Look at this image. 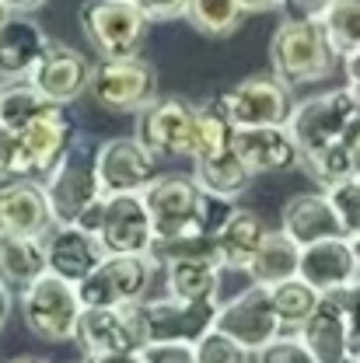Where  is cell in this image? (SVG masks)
<instances>
[{
    "label": "cell",
    "mask_w": 360,
    "mask_h": 363,
    "mask_svg": "<svg viewBox=\"0 0 360 363\" xmlns=\"http://www.w3.org/2000/svg\"><path fill=\"white\" fill-rule=\"evenodd\" d=\"M147 25L151 21L130 0H84L81 7V32L102 60L140 56Z\"/></svg>",
    "instance_id": "8992f818"
},
{
    "label": "cell",
    "mask_w": 360,
    "mask_h": 363,
    "mask_svg": "<svg viewBox=\"0 0 360 363\" xmlns=\"http://www.w3.org/2000/svg\"><path fill=\"white\" fill-rule=\"evenodd\" d=\"M347 88H350V84H347ZM354 91V105H357V116H360V88H350Z\"/></svg>",
    "instance_id": "816d5d0a"
},
{
    "label": "cell",
    "mask_w": 360,
    "mask_h": 363,
    "mask_svg": "<svg viewBox=\"0 0 360 363\" xmlns=\"http://www.w3.org/2000/svg\"><path fill=\"white\" fill-rule=\"evenodd\" d=\"M81 297H77V283H67L60 276L45 269L36 283H28L21 290V318L25 328L53 346L74 342L77 339V325H81Z\"/></svg>",
    "instance_id": "277c9868"
},
{
    "label": "cell",
    "mask_w": 360,
    "mask_h": 363,
    "mask_svg": "<svg viewBox=\"0 0 360 363\" xmlns=\"http://www.w3.org/2000/svg\"><path fill=\"white\" fill-rule=\"evenodd\" d=\"M143 363H196L192 342H147L140 346Z\"/></svg>",
    "instance_id": "74e56055"
},
{
    "label": "cell",
    "mask_w": 360,
    "mask_h": 363,
    "mask_svg": "<svg viewBox=\"0 0 360 363\" xmlns=\"http://www.w3.org/2000/svg\"><path fill=\"white\" fill-rule=\"evenodd\" d=\"M214 328L224 332L227 339H234L245 353H259L266 342H273L283 332V325L276 318V308H273L270 290L256 286V283L217 308Z\"/></svg>",
    "instance_id": "5bb4252c"
},
{
    "label": "cell",
    "mask_w": 360,
    "mask_h": 363,
    "mask_svg": "<svg viewBox=\"0 0 360 363\" xmlns=\"http://www.w3.org/2000/svg\"><path fill=\"white\" fill-rule=\"evenodd\" d=\"M91 363H143L140 360V350L136 353H112V357H88Z\"/></svg>",
    "instance_id": "bcb514c9"
},
{
    "label": "cell",
    "mask_w": 360,
    "mask_h": 363,
    "mask_svg": "<svg viewBox=\"0 0 360 363\" xmlns=\"http://www.w3.org/2000/svg\"><path fill=\"white\" fill-rule=\"evenodd\" d=\"M91 98L109 112H143L158 101V74L143 56L102 60L91 70Z\"/></svg>",
    "instance_id": "30bf717a"
},
{
    "label": "cell",
    "mask_w": 360,
    "mask_h": 363,
    "mask_svg": "<svg viewBox=\"0 0 360 363\" xmlns=\"http://www.w3.org/2000/svg\"><path fill=\"white\" fill-rule=\"evenodd\" d=\"M91 60L84 52H77V49H70V45L63 43H49L45 49V56L36 63V70L28 74V81H32V88L43 94L45 101H53V105H70V101H77L91 84Z\"/></svg>",
    "instance_id": "2e32d148"
},
{
    "label": "cell",
    "mask_w": 360,
    "mask_h": 363,
    "mask_svg": "<svg viewBox=\"0 0 360 363\" xmlns=\"http://www.w3.org/2000/svg\"><path fill=\"white\" fill-rule=\"evenodd\" d=\"M217 308H221L217 301L189 304V301H175V297H165V301L143 297L140 304H133V315L143 332V346L147 342H196L203 332L214 328Z\"/></svg>",
    "instance_id": "4fadbf2b"
},
{
    "label": "cell",
    "mask_w": 360,
    "mask_h": 363,
    "mask_svg": "<svg viewBox=\"0 0 360 363\" xmlns=\"http://www.w3.org/2000/svg\"><path fill=\"white\" fill-rule=\"evenodd\" d=\"M102 245L105 255H147L151 241H154V227L147 217L143 196L130 192V196H105L91 220L84 224Z\"/></svg>",
    "instance_id": "9c48e42d"
},
{
    "label": "cell",
    "mask_w": 360,
    "mask_h": 363,
    "mask_svg": "<svg viewBox=\"0 0 360 363\" xmlns=\"http://www.w3.org/2000/svg\"><path fill=\"white\" fill-rule=\"evenodd\" d=\"M270 227L263 224V217L256 210H245V206H231L227 217L217 224L214 230V241H217V255H221V266L231 269H241L252 262V255L259 252L263 238H266Z\"/></svg>",
    "instance_id": "484cf974"
},
{
    "label": "cell",
    "mask_w": 360,
    "mask_h": 363,
    "mask_svg": "<svg viewBox=\"0 0 360 363\" xmlns=\"http://www.w3.org/2000/svg\"><path fill=\"white\" fill-rule=\"evenodd\" d=\"M245 14H263V11H276L283 0H238Z\"/></svg>",
    "instance_id": "ee69618b"
},
{
    "label": "cell",
    "mask_w": 360,
    "mask_h": 363,
    "mask_svg": "<svg viewBox=\"0 0 360 363\" xmlns=\"http://www.w3.org/2000/svg\"><path fill=\"white\" fill-rule=\"evenodd\" d=\"M290 4H294L301 14H312V18H318V14H322V11H325L332 0H290Z\"/></svg>",
    "instance_id": "f6af8a7d"
},
{
    "label": "cell",
    "mask_w": 360,
    "mask_h": 363,
    "mask_svg": "<svg viewBox=\"0 0 360 363\" xmlns=\"http://www.w3.org/2000/svg\"><path fill=\"white\" fill-rule=\"evenodd\" d=\"M298 335H301L305 350L312 353L315 363H357V346L350 339L347 318H343L339 304L329 294L318 301V308L298 328Z\"/></svg>",
    "instance_id": "44dd1931"
},
{
    "label": "cell",
    "mask_w": 360,
    "mask_h": 363,
    "mask_svg": "<svg viewBox=\"0 0 360 363\" xmlns=\"http://www.w3.org/2000/svg\"><path fill=\"white\" fill-rule=\"evenodd\" d=\"M270 297H273V308H276V318H280V325H283L287 332H298V328L312 318V311L318 308V301H322V294H318L315 286H308L301 276L270 286Z\"/></svg>",
    "instance_id": "1f68e13d"
},
{
    "label": "cell",
    "mask_w": 360,
    "mask_h": 363,
    "mask_svg": "<svg viewBox=\"0 0 360 363\" xmlns=\"http://www.w3.org/2000/svg\"><path fill=\"white\" fill-rule=\"evenodd\" d=\"M192 175L196 185L224 203H238L245 196V189L252 185V172L241 164V157L234 154V147H221L210 154H196L192 157Z\"/></svg>",
    "instance_id": "d4e9b609"
},
{
    "label": "cell",
    "mask_w": 360,
    "mask_h": 363,
    "mask_svg": "<svg viewBox=\"0 0 360 363\" xmlns=\"http://www.w3.org/2000/svg\"><path fill=\"white\" fill-rule=\"evenodd\" d=\"M154 179H158V157L136 136H112L94 147V182L102 199L143 192Z\"/></svg>",
    "instance_id": "7c38bea8"
},
{
    "label": "cell",
    "mask_w": 360,
    "mask_h": 363,
    "mask_svg": "<svg viewBox=\"0 0 360 363\" xmlns=\"http://www.w3.org/2000/svg\"><path fill=\"white\" fill-rule=\"evenodd\" d=\"M350 245H354V255H357V269H360V234L350 238Z\"/></svg>",
    "instance_id": "681fc988"
},
{
    "label": "cell",
    "mask_w": 360,
    "mask_h": 363,
    "mask_svg": "<svg viewBox=\"0 0 360 363\" xmlns=\"http://www.w3.org/2000/svg\"><path fill=\"white\" fill-rule=\"evenodd\" d=\"M325 199L332 203L343 234H347V238L360 234V179L357 175H347V179L325 185Z\"/></svg>",
    "instance_id": "e575fe53"
},
{
    "label": "cell",
    "mask_w": 360,
    "mask_h": 363,
    "mask_svg": "<svg viewBox=\"0 0 360 363\" xmlns=\"http://www.w3.org/2000/svg\"><path fill=\"white\" fill-rule=\"evenodd\" d=\"M77 342L88 357H112V353H136L143 346L140 321L130 308H84L77 325Z\"/></svg>",
    "instance_id": "e0dca14e"
},
{
    "label": "cell",
    "mask_w": 360,
    "mask_h": 363,
    "mask_svg": "<svg viewBox=\"0 0 360 363\" xmlns=\"http://www.w3.org/2000/svg\"><path fill=\"white\" fill-rule=\"evenodd\" d=\"M49 49V35L28 14H7L0 25V77L4 81H28L36 63Z\"/></svg>",
    "instance_id": "7402d4cb"
},
{
    "label": "cell",
    "mask_w": 360,
    "mask_h": 363,
    "mask_svg": "<svg viewBox=\"0 0 360 363\" xmlns=\"http://www.w3.org/2000/svg\"><path fill=\"white\" fill-rule=\"evenodd\" d=\"M43 248H45V269L53 276H60V279H67V283H81L105 259L98 238L77 224L67 227L53 224L43 234Z\"/></svg>",
    "instance_id": "ac0fdd59"
},
{
    "label": "cell",
    "mask_w": 360,
    "mask_h": 363,
    "mask_svg": "<svg viewBox=\"0 0 360 363\" xmlns=\"http://www.w3.org/2000/svg\"><path fill=\"white\" fill-rule=\"evenodd\" d=\"M53 108V101H45L39 91L32 88V81H7L0 84V126L18 133L28 123H36Z\"/></svg>",
    "instance_id": "f546056e"
},
{
    "label": "cell",
    "mask_w": 360,
    "mask_h": 363,
    "mask_svg": "<svg viewBox=\"0 0 360 363\" xmlns=\"http://www.w3.org/2000/svg\"><path fill=\"white\" fill-rule=\"evenodd\" d=\"M224 116L231 119L234 130L241 126H283L290 116V88L276 74H256L245 77L238 88L217 98Z\"/></svg>",
    "instance_id": "9a60e30c"
},
{
    "label": "cell",
    "mask_w": 360,
    "mask_h": 363,
    "mask_svg": "<svg viewBox=\"0 0 360 363\" xmlns=\"http://www.w3.org/2000/svg\"><path fill=\"white\" fill-rule=\"evenodd\" d=\"M147 21H172L185 14V0H130Z\"/></svg>",
    "instance_id": "ab89813d"
},
{
    "label": "cell",
    "mask_w": 360,
    "mask_h": 363,
    "mask_svg": "<svg viewBox=\"0 0 360 363\" xmlns=\"http://www.w3.org/2000/svg\"><path fill=\"white\" fill-rule=\"evenodd\" d=\"M11 363H45V360H39V357H14Z\"/></svg>",
    "instance_id": "f907efd6"
},
{
    "label": "cell",
    "mask_w": 360,
    "mask_h": 363,
    "mask_svg": "<svg viewBox=\"0 0 360 363\" xmlns=\"http://www.w3.org/2000/svg\"><path fill=\"white\" fill-rule=\"evenodd\" d=\"M329 297L339 304V311L347 318V328H350V339H354V346H357V353H360V276L350 286H343V290H336Z\"/></svg>",
    "instance_id": "f35d334b"
},
{
    "label": "cell",
    "mask_w": 360,
    "mask_h": 363,
    "mask_svg": "<svg viewBox=\"0 0 360 363\" xmlns=\"http://www.w3.org/2000/svg\"><path fill=\"white\" fill-rule=\"evenodd\" d=\"M49 227H53V220H49L43 182L18 179L0 185V234L43 238Z\"/></svg>",
    "instance_id": "603a6c76"
},
{
    "label": "cell",
    "mask_w": 360,
    "mask_h": 363,
    "mask_svg": "<svg viewBox=\"0 0 360 363\" xmlns=\"http://www.w3.org/2000/svg\"><path fill=\"white\" fill-rule=\"evenodd\" d=\"M4 18H7V11H4V7H0V25H4Z\"/></svg>",
    "instance_id": "f5cc1de1"
},
{
    "label": "cell",
    "mask_w": 360,
    "mask_h": 363,
    "mask_svg": "<svg viewBox=\"0 0 360 363\" xmlns=\"http://www.w3.org/2000/svg\"><path fill=\"white\" fill-rule=\"evenodd\" d=\"M283 126L301 154V164L322 185H332L350 175V150L360 133V116L350 88L305 98L301 105L290 108Z\"/></svg>",
    "instance_id": "6da1fadb"
},
{
    "label": "cell",
    "mask_w": 360,
    "mask_h": 363,
    "mask_svg": "<svg viewBox=\"0 0 360 363\" xmlns=\"http://www.w3.org/2000/svg\"><path fill=\"white\" fill-rule=\"evenodd\" d=\"M200 35L210 39H227L238 32L245 11L238 0H185V14H182Z\"/></svg>",
    "instance_id": "4dcf8cb0"
},
{
    "label": "cell",
    "mask_w": 360,
    "mask_h": 363,
    "mask_svg": "<svg viewBox=\"0 0 360 363\" xmlns=\"http://www.w3.org/2000/svg\"><path fill=\"white\" fill-rule=\"evenodd\" d=\"M74 363H91V360H74Z\"/></svg>",
    "instance_id": "db71d44e"
},
{
    "label": "cell",
    "mask_w": 360,
    "mask_h": 363,
    "mask_svg": "<svg viewBox=\"0 0 360 363\" xmlns=\"http://www.w3.org/2000/svg\"><path fill=\"white\" fill-rule=\"evenodd\" d=\"M14 179V133L0 126V182Z\"/></svg>",
    "instance_id": "60d3db41"
},
{
    "label": "cell",
    "mask_w": 360,
    "mask_h": 363,
    "mask_svg": "<svg viewBox=\"0 0 360 363\" xmlns=\"http://www.w3.org/2000/svg\"><path fill=\"white\" fill-rule=\"evenodd\" d=\"M270 60H273V74L287 88H298V84L325 81L339 56H336V49L329 43L322 21L312 18V14H301V18L280 21V28L273 32L270 43Z\"/></svg>",
    "instance_id": "3957f363"
},
{
    "label": "cell",
    "mask_w": 360,
    "mask_h": 363,
    "mask_svg": "<svg viewBox=\"0 0 360 363\" xmlns=\"http://www.w3.org/2000/svg\"><path fill=\"white\" fill-rule=\"evenodd\" d=\"M45 0H0V7L7 11V14H32V11H39Z\"/></svg>",
    "instance_id": "7bdbcfd3"
},
{
    "label": "cell",
    "mask_w": 360,
    "mask_h": 363,
    "mask_svg": "<svg viewBox=\"0 0 360 363\" xmlns=\"http://www.w3.org/2000/svg\"><path fill=\"white\" fill-rule=\"evenodd\" d=\"M74 123L60 105H53L45 116L14 133V179H49V172H56V164L74 150Z\"/></svg>",
    "instance_id": "52a82bcc"
},
{
    "label": "cell",
    "mask_w": 360,
    "mask_h": 363,
    "mask_svg": "<svg viewBox=\"0 0 360 363\" xmlns=\"http://www.w3.org/2000/svg\"><path fill=\"white\" fill-rule=\"evenodd\" d=\"M154 266H168L179 259H207V262H221L217 255V241L214 234H182V238H154L147 248Z\"/></svg>",
    "instance_id": "836d02e7"
},
{
    "label": "cell",
    "mask_w": 360,
    "mask_h": 363,
    "mask_svg": "<svg viewBox=\"0 0 360 363\" xmlns=\"http://www.w3.org/2000/svg\"><path fill=\"white\" fill-rule=\"evenodd\" d=\"M192 350H196V363H249V353L234 339H227L224 332H217V328L203 332L192 342Z\"/></svg>",
    "instance_id": "d590c367"
},
{
    "label": "cell",
    "mask_w": 360,
    "mask_h": 363,
    "mask_svg": "<svg viewBox=\"0 0 360 363\" xmlns=\"http://www.w3.org/2000/svg\"><path fill=\"white\" fill-rule=\"evenodd\" d=\"M256 360L259 363H315L312 360V353L305 350V342H301V335L298 332H280L273 342H266L259 353H256Z\"/></svg>",
    "instance_id": "8d00e7d4"
},
{
    "label": "cell",
    "mask_w": 360,
    "mask_h": 363,
    "mask_svg": "<svg viewBox=\"0 0 360 363\" xmlns=\"http://www.w3.org/2000/svg\"><path fill=\"white\" fill-rule=\"evenodd\" d=\"M357 363H360V353H357Z\"/></svg>",
    "instance_id": "11a10c76"
},
{
    "label": "cell",
    "mask_w": 360,
    "mask_h": 363,
    "mask_svg": "<svg viewBox=\"0 0 360 363\" xmlns=\"http://www.w3.org/2000/svg\"><path fill=\"white\" fill-rule=\"evenodd\" d=\"M298 262H301V248L283 234V230H266L259 252L252 255V262L245 266L249 279L256 286H276L283 279H294L298 276Z\"/></svg>",
    "instance_id": "83f0119b"
},
{
    "label": "cell",
    "mask_w": 360,
    "mask_h": 363,
    "mask_svg": "<svg viewBox=\"0 0 360 363\" xmlns=\"http://www.w3.org/2000/svg\"><path fill=\"white\" fill-rule=\"evenodd\" d=\"M43 192L53 224L84 227L94 213V206L102 203V192L94 182V154H84L74 147L56 164V172H49V179H43Z\"/></svg>",
    "instance_id": "5b68a950"
},
{
    "label": "cell",
    "mask_w": 360,
    "mask_h": 363,
    "mask_svg": "<svg viewBox=\"0 0 360 363\" xmlns=\"http://www.w3.org/2000/svg\"><path fill=\"white\" fill-rule=\"evenodd\" d=\"M231 147L252 175H276L301 164L287 126H241L231 136Z\"/></svg>",
    "instance_id": "ffe728a7"
},
{
    "label": "cell",
    "mask_w": 360,
    "mask_h": 363,
    "mask_svg": "<svg viewBox=\"0 0 360 363\" xmlns=\"http://www.w3.org/2000/svg\"><path fill=\"white\" fill-rule=\"evenodd\" d=\"M318 21L336 49V56H347L350 49L360 45V0H332L318 14Z\"/></svg>",
    "instance_id": "d6a6232c"
},
{
    "label": "cell",
    "mask_w": 360,
    "mask_h": 363,
    "mask_svg": "<svg viewBox=\"0 0 360 363\" xmlns=\"http://www.w3.org/2000/svg\"><path fill=\"white\" fill-rule=\"evenodd\" d=\"M143 206L154 227V238H182V234H214L227 217L231 203L207 196L192 179L158 175L143 192Z\"/></svg>",
    "instance_id": "7a4b0ae2"
},
{
    "label": "cell",
    "mask_w": 360,
    "mask_h": 363,
    "mask_svg": "<svg viewBox=\"0 0 360 363\" xmlns=\"http://www.w3.org/2000/svg\"><path fill=\"white\" fill-rule=\"evenodd\" d=\"M280 230H283L298 248L343 234V227L336 220V210H332V203L325 199V192H298V196H290L287 206H283V213H280ZM343 238H347V234H343Z\"/></svg>",
    "instance_id": "cb8c5ba5"
},
{
    "label": "cell",
    "mask_w": 360,
    "mask_h": 363,
    "mask_svg": "<svg viewBox=\"0 0 360 363\" xmlns=\"http://www.w3.org/2000/svg\"><path fill=\"white\" fill-rule=\"evenodd\" d=\"M200 136V108L182 98H158L136 119V140L154 157H192Z\"/></svg>",
    "instance_id": "8fae6325"
},
{
    "label": "cell",
    "mask_w": 360,
    "mask_h": 363,
    "mask_svg": "<svg viewBox=\"0 0 360 363\" xmlns=\"http://www.w3.org/2000/svg\"><path fill=\"white\" fill-rule=\"evenodd\" d=\"M45 272L43 238L25 234H0V286L25 290Z\"/></svg>",
    "instance_id": "4316f807"
},
{
    "label": "cell",
    "mask_w": 360,
    "mask_h": 363,
    "mask_svg": "<svg viewBox=\"0 0 360 363\" xmlns=\"http://www.w3.org/2000/svg\"><path fill=\"white\" fill-rule=\"evenodd\" d=\"M343 74H347L350 88H360V45L343 56Z\"/></svg>",
    "instance_id": "b9f144b4"
},
{
    "label": "cell",
    "mask_w": 360,
    "mask_h": 363,
    "mask_svg": "<svg viewBox=\"0 0 360 363\" xmlns=\"http://www.w3.org/2000/svg\"><path fill=\"white\" fill-rule=\"evenodd\" d=\"M151 255H105L98 269L77 283V297L84 308H130L147 297L154 279Z\"/></svg>",
    "instance_id": "ba28073f"
},
{
    "label": "cell",
    "mask_w": 360,
    "mask_h": 363,
    "mask_svg": "<svg viewBox=\"0 0 360 363\" xmlns=\"http://www.w3.org/2000/svg\"><path fill=\"white\" fill-rule=\"evenodd\" d=\"M298 276L308 286H315L322 297L350 286L360 276L350 238L339 234V238H325V241H315V245H305L301 248V262H298Z\"/></svg>",
    "instance_id": "d6986e66"
},
{
    "label": "cell",
    "mask_w": 360,
    "mask_h": 363,
    "mask_svg": "<svg viewBox=\"0 0 360 363\" xmlns=\"http://www.w3.org/2000/svg\"><path fill=\"white\" fill-rule=\"evenodd\" d=\"M350 175L360 179V133H357V140H354V150H350Z\"/></svg>",
    "instance_id": "c3c4849f"
},
{
    "label": "cell",
    "mask_w": 360,
    "mask_h": 363,
    "mask_svg": "<svg viewBox=\"0 0 360 363\" xmlns=\"http://www.w3.org/2000/svg\"><path fill=\"white\" fill-rule=\"evenodd\" d=\"M221 262H207V259H179L165 266V283H168V297L175 301H217L221 290Z\"/></svg>",
    "instance_id": "f1b7e54d"
},
{
    "label": "cell",
    "mask_w": 360,
    "mask_h": 363,
    "mask_svg": "<svg viewBox=\"0 0 360 363\" xmlns=\"http://www.w3.org/2000/svg\"><path fill=\"white\" fill-rule=\"evenodd\" d=\"M7 315H11V290H7V286H0V328H4Z\"/></svg>",
    "instance_id": "7dc6e473"
}]
</instances>
